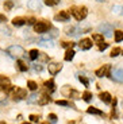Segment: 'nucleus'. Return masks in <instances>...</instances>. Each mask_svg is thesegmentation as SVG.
Returning a JSON list of instances; mask_svg holds the SVG:
<instances>
[{"label": "nucleus", "mask_w": 123, "mask_h": 124, "mask_svg": "<svg viewBox=\"0 0 123 124\" xmlns=\"http://www.w3.org/2000/svg\"><path fill=\"white\" fill-rule=\"evenodd\" d=\"M70 12L73 14V16L79 20V22H81V20H84V19L87 18V15H88V9H87V7H84V6L72 7Z\"/></svg>", "instance_id": "nucleus-1"}, {"label": "nucleus", "mask_w": 123, "mask_h": 124, "mask_svg": "<svg viewBox=\"0 0 123 124\" xmlns=\"http://www.w3.org/2000/svg\"><path fill=\"white\" fill-rule=\"evenodd\" d=\"M9 93H11V97H12V100H15V101H19V100H23L27 97V90L23 89V88H12V89L9 90Z\"/></svg>", "instance_id": "nucleus-2"}, {"label": "nucleus", "mask_w": 123, "mask_h": 124, "mask_svg": "<svg viewBox=\"0 0 123 124\" xmlns=\"http://www.w3.org/2000/svg\"><path fill=\"white\" fill-rule=\"evenodd\" d=\"M99 31L102 32V35H104L107 38H111L112 37V32H114V28H112L111 24H108V23H103V24L99 26Z\"/></svg>", "instance_id": "nucleus-3"}, {"label": "nucleus", "mask_w": 123, "mask_h": 124, "mask_svg": "<svg viewBox=\"0 0 123 124\" xmlns=\"http://www.w3.org/2000/svg\"><path fill=\"white\" fill-rule=\"evenodd\" d=\"M7 53H8L11 57H22L23 54H25V50H23L22 46H16V45H14V46L8 47Z\"/></svg>", "instance_id": "nucleus-4"}, {"label": "nucleus", "mask_w": 123, "mask_h": 124, "mask_svg": "<svg viewBox=\"0 0 123 124\" xmlns=\"http://www.w3.org/2000/svg\"><path fill=\"white\" fill-rule=\"evenodd\" d=\"M12 89V86L9 85V78H7L6 76H0V90L8 93Z\"/></svg>", "instance_id": "nucleus-5"}, {"label": "nucleus", "mask_w": 123, "mask_h": 124, "mask_svg": "<svg viewBox=\"0 0 123 124\" xmlns=\"http://www.w3.org/2000/svg\"><path fill=\"white\" fill-rule=\"evenodd\" d=\"M95 74L97 76V77H108V76H111V66L110 65H103L100 69H97V70L95 71Z\"/></svg>", "instance_id": "nucleus-6"}, {"label": "nucleus", "mask_w": 123, "mask_h": 124, "mask_svg": "<svg viewBox=\"0 0 123 124\" xmlns=\"http://www.w3.org/2000/svg\"><path fill=\"white\" fill-rule=\"evenodd\" d=\"M50 28V24L46 22H38L34 24V30L35 32H38V34H43V32H46L47 30Z\"/></svg>", "instance_id": "nucleus-7"}, {"label": "nucleus", "mask_w": 123, "mask_h": 124, "mask_svg": "<svg viewBox=\"0 0 123 124\" xmlns=\"http://www.w3.org/2000/svg\"><path fill=\"white\" fill-rule=\"evenodd\" d=\"M80 32L83 34V28H79V27H74V26H70V27H66L65 28V34L66 35H72V37H79Z\"/></svg>", "instance_id": "nucleus-8"}, {"label": "nucleus", "mask_w": 123, "mask_h": 124, "mask_svg": "<svg viewBox=\"0 0 123 124\" xmlns=\"http://www.w3.org/2000/svg\"><path fill=\"white\" fill-rule=\"evenodd\" d=\"M62 69V65L61 63H57V62H50L49 63V73L52 76H55L60 70Z\"/></svg>", "instance_id": "nucleus-9"}, {"label": "nucleus", "mask_w": 123, "mask_h": 124, "mask_svg": "<svg viewBox=\"0 0 123 124\" xmlns=\"http://www.w3.org/2000/svg\"><path fill=\"white\" fill-rule=\"evenodd\" d=\"M69 18H70V14H69L68 11H61L60 14L55 15L54 19L57 20V22H68Z\"/></svg>", "instance_id": "nucleus-10"}, {"label": "nucleus", "mask_w": 123, "mask_h": 124, "mask_svg": "<svg viewBox=\"0 0 123 124\" xmlns=\"http://www.w3.org/2000/svg\"><path fill=\"white\" fill-rule=\"evenodd\" d=\"M79 46H80L81 50H89L91 47H92V40L88 39V38H84V39H81V42L79 43Z\"/></svg>", "instance_id": "nucleus-11"}, {"label": "nucleus", "mask_w": 123, "mask_h": 124, "mask_svg": "<svg viewBox=\"0 0 123 124\" xmlns=\"http://www.w3.org/2000/svg\"><path fill=\"white\" fill-rule=\"evenodd\" d=\"M112 78L115 81L123 82V69H115L114 73H112Z\"/></svg>", "instance_id": "nucleus-12"}, {"label": "nucleus", "mask_w": 123, "mask_h": 124, "mask_svg": "<svg viewBox=\"0 0 123 124\" xmlns=\"http://www.w3.org/2000/svg\"><path fill=\"white\" fill-rule=\"evenodd\" d=\"M99 97H100V100H102L104 104H111V102H112V97H111V94L108 92H102Z\"/></svg>", "instance_id": "nucleus-13"}, {"label": "nucleus", "mask_w": 123, "mask_h": 124, "mask_svg": "<svg viewBox=\"0 0 123 124\" xmlns=\"http://www.w3.org/2000/svg\"><path fill=\"white\" fill-rule=\"evenodd\" d=\"M38 45L42 47H53L54 46V42H53L52 39H49V38H42V39L38 42Z\"/></svg>", "instance_id": "nucleus-14"}, {"label": "nucleus", "mask_w": 123, "mask_h": 124, "mask_svg": "<svg viewBox=\"0 0 123 124\" xmlns=\"http://www.w3.org/2000/svg\"><path fill=\"white\" fill-rule=\"evenodd\" d=\"M27 7L30 9H39L41 8V3H39V0H30L27 3Z\"/></svg>", "instance_id": "nucleus-15"}, {"label": "nucleus", "mask_w": 123, "mask_h": 124, "mask_svg": "<svg viewBox=\"0 0 123 124\" xmlns=\"http://www.w3.org/2000/svg\"><path fill=\"white\" fill-rule=\"evenodd\" d=\"M26 23H27V19L20 18V16L12 19V24H14V26H23V24H26Z\"/></svg>", "instance_id": "nucleus-16"}, {"label": "nucleus", "mask_w": 123, "mask_h": 124, "mask_svg": "<svg viewBox=\"0 0 123 124\" xmlns=\"http://www.w3.org/2000/svg\"><path fill=\"white\" fill-rule=\"evenodd\" d=\"M50 97L47 96V94H42V96L41 97H38V104H39V105H45V104H47V102H50Z\"/></svg>", "instance_id": "nucleus-17"}, {"label": "nucleus", "mask_w": 123, "mask_h": 124, "mask_svg": "<svg viewBox=\"0 0 123 124\" xmlns=\"http://www.w3.org/2000/svg\"><path fill=\"white\" fill-rule=\"evenodd\" d=\"M87 112H88V113H91V115H100V116H104L103 111H100V109L95 108V107H89V108L87 109Z\"/></svg>", "instance_id": "nucleus-18"}, {"label": "nucleus", "mask_w": 123, "mask_h": 124, "mask_svg": "<svg viewBox=\"0 0 123 124\" xmlns=\"http://www.w3.org/2000/svg\"><path fill=\"white\" fill-rule=\"evenodd\" d=\"M74 54H76V53H74L72 49H68V50H66V53H65V57H64L65 61H72L73 57H74Z\"/></svg>", "instance_id": "nucleus-19"}, {"label": "nucleus", "mask_w": 123, "mask_h": 124, "mask_svg": "<svg viewBox=\"0 0 123 124\" xmlns=\"http://www.w3.org/2000/svg\"><path fill=\"white\" fill-rule=\"evenodd\" d=\"M112 12L116 14V15H123V6H120V4L114 6L112 7Z\"/></svg>", "instance_id": "nucleus-20"}, {"label": "nucleus", "mask_w": 123, "mask_h": 124, "mask_svg": "<svg viewBox=\"0 0 123 124\" xmlns=\"http://www.w3.org/2000/svg\"><path fill=\"white\" fill-rule=\"evenodd\" d=\"M16 65H18V69L20 71H26V70H27V65H26L23 61H20V59H18V61H16Z\"/></svg>", "instance_id": "nucleus-21"}, {"label": "nucleus", "mask_w": 123, "mask_h": 124, "mask_svg": "<svg viewBox=\"0 0 123 124\" xmlns=\"http://www.w3.org/2000/svg\"><path fill=\"white\" fill-rule=\"evenodd\" d=\"M81 97H83V100L84 101H91V99H92V93L89 92V90H85V92L83 93V94H81Z\"/></svg>", "instance_id": "nucleus-22"}, {"label": "nucleus", "mask_w": 123, "mask_h": 124, "mask_svg": "<svg viewBox=\"0 0 123 124\" xmlns=\"http://www.w3.org/2000/svg\"><path fill=\"white\" fill-rule=\"evenodd\" d=\"M27 88L30 90H33V92H34V90L38 89V85H37V82H35V81H27Z\"/></svg>", "instance_id": "nucleus-23"}, {"label": "nucleus", "mask_w": 123, "mask_h": 124, "mask_svg": "<svg viewBox=\"0 0 123 124\" xmlns=\"http://www.w3.org/2000/svg\"><path fill=\"white\" fill-rule=\"evenodd\" d=\"M45 88H46V89H49L50 92H53V90H54V81H53V80L46 81V82H45Z\"/></svg>", "instance_id": "nucleus-24"}, {"label": "nucleus", "mask_w": 123, "mask_h": 124, "mask_svg": "<svg viewBox=\"0 0 123 124\" xmlns=\"http://www.w3.org/2000/svg\"><path fill=\"white\" fill-rule=\"evenodd\" d=\"M92 39L95 40L96 43H99V45L103 43V35L102 34H93L92 35Z\"/></svg>", "instance_id": "nucleus-25"}, {"label": "nucleus", "mask_w": 123, "mask_h": 124, "mask_svg": "<svg viewBox=\"0 0 123 124\" xmlns=\"http://www.w3.org/2000/svg\"><path fill=\"white\" fill-rule=\"evenodd\" d=\"M38 55H39V51L38 50H35V49H33V50H30V59H37L38 58Z\"/></svg>", "instance_id": "nucleus-26"}, {"label": "nucleus", "mask_w": 123, "mask_h": 124, "mask_svg": "<svg viewBox=\"0 0 123 124\" xmlns=\"http://www.w3.org/2000/svg\"><path fill=\"white\" fill-rule=\"evenodd\" d=\"M68 94H69V97H72V99H79V97H80V93L76 92V90H73V89L69 90Z\"/></svg>", "instance_id": "nucleus-27"}, {"label": "nucleus", "mask_w": 123, "mask_h": 124, "mask_svg": "<svg viewBox=\"0 0 123 124\" xmlns=\"http://www.w3.org/2000/svg\"><path fill=\"white\" fill-rule=\"evenodd\" d=\"M114 34H115V40H116V42H120V40L123 39V32L122 31H115Z\"/></svg>", "instance_id": "nucleus-28"}, {"label": "nucleus", "mask_w": 123, "mask_h": 124, "mask_svg": "<svg viewBox=\"0 0 123 124\" xmlns=\"http://www.w3.org/2000/svg\"><path fill=\"white\" fill-rule=\"evenodd\" d=\"M119 53H120V49H119V47H114V49L111 50V54H110V55L114 58V57L119 55Z\"/></svg>", "instance_id": "nucleus-29"}, {"label": "nucleus", "mask_w": 123, "mask_h": 124, "mask_svg": "<svg viewBox=\"0 0 123 124\" xmlns=\"http://www.w3.org/2000/svg\"><path fill=\"white\" fill-rule=\"evenodd\" d=\"M55 104H57V105H61V107H68L69 105V102L66 101V100H57Z\"/></svg>", "instance_id": "nucleus-30"}, {"label": "nucleus", "mask_w": 123, "mask_h": 124, "mask_svg": "<svg viewBox=\"0 0 123 124\" xmlns=\"http://www.w3.org/2000/svg\"><path fill=\"white\" fill-rule=\"evenodd\" d=\"M12 7H14V3H12V1H9V0L4 3V9H6V11H9Z\"/></svg>", "instance_id": "nucleus-31"}, {"label": "nucleus", "mask_w": 123, "mask_h": 124, "mask_svg": "<svg viewBox=\"0 0 123 124\" xmlns=\"http://www.w3.org/2000/svg\"><path fill=\"white\" fill-rule=\"evenodd\" d=\"M79 80H80L81 82L84 84V86H89V81H88V78H87V77H83V76H80V77H79Z\"/></svg>", "instance_id": "nucleus-32"}, {"label": "nucleus", "mask_w": 123, "mask_h": 124, "mask_svg": "<svg viewBox=\"0 0 123 124\" xmlns=\"http://www.w3.org/2000/svg\"><path fill=\"white\" fill-rule=\"evenodd\" d=\"M57 3H58V0H45V4H46V6H49V7L55 6Z\"/></svg>", "instance_id": "nucleus-33"}, {"label": "nucleus", "mask_w": 123, "mask_h": 124, "mask_svg": "<svg viewBox=\"0 0 123 124\" xmlns=\"http://www.w3.org/2000/svg\"><path fill=\"white\" fill-rule=\"evenodd\" d=\"M47 119H49L52 123H57V116L54 115V113H49V116H47Z\"/></svg>", "instance_id": "nucleus-34"}, {"label": "nucleus", "mask_w": 123, "mask_h": 124, "mask_svg": "<svg viewBox=\"0 0 123 124\" xmlns=\"http://www.w3.org/2000/svg\"><path fill=\"white\" fill-rule=\"evenodd\" d=\"M61 46L62 47H68V49H72V47L74 46V43H72V42H62Z\"/></svg>", "instance_id": "nucleus-35"}, {"label": "nucleus", "mask_w": 123, "mask_h": 124, "mask_svg": "<svg viewBox=\"0 0 123 124\" xmlns=\"http://www.w3.org/2000/svg\"><path fill=\"white\" fill-rule=\"evenodd\" d=\"M27 101L30 102V104H31V102H37V101H38V96H37V94H31L30 99H28Z\"/></svg>", "instance_id": "nucleus-36"}, {"label": "nucleus", "mask_w": 123, "mask_h": 124, "mask_svg": "<svg viewBox=\"0 0 123 124\" xmlns=\"http://www.w3.org/2000/svg\"><path fill=\"white\" fill-rule=\"evenodd\" d=\"M30 120L33 121V123H38V120H39V116H38V115H30Z\"/></svg>", "instance_id": "nucleus-37"}, {"label": "nucleus", "mask_w": 123, "mask_h": 124, "mask_svg": "<svg viewBox=\"0 0 123 124\" xmlns=\"http://www.w3.org/2000/svg\"><path fill=\"white\" fill-rule=\"evenodd\" d=\"M107 47H108V43H104V42L99 45V50H100V51H104V50L107 49Z\"/></svg>", "instance_id": "nucleus-38"}, {"label": "nucleus", "mask_w": 123, "mask_h": 124, "mask_svg": "<svg viewBox=\"0 0 123 124\" xmlns=\"http://www.w3.org/2000/svg\"><path fill=\"white\" fill-rule=\"evenodd\" d=\"M34 70L35 71H42V66L41 65H34Z\"/></svg>", "instance_id": "nucleus-39"}, {"label": "nucleus", "mask_w": 123, "mask_h": 124, "mask_svg": "<svg viewBox=\"0 0 123 124\" xmlns=\"http://www.w3.org/2000/svg\"><path fill=\"white\" fill-rule=\"evenodd\" d=\"M38 57H41V59H42V61H49V58H47L46 55H43L42 53H39V55H38Z\"/></svg>", "instance_id": "nucleus-40"}, {"label": "nucleus", "mask_w": 123, "mask_h": 124, "mask_svg": "<svg viewBox=\"0 0 123 124\" xmlns=\"http://www.w3.org/2000/svg\"><path fill=\"white\" fill-rule=\"evenodd\" d=\"M27 23H28V24H34V23H35V19H34V18L27 19Z\"/></svg>", "instance_id": "nucleus-41"}, {"label": "nucleus", "mask_w": 123, "mask_h": 124, "mask_svg": "<svg viewBox=\"0 0 123 124\" xmlns=\"http://www.w3.org/2000/svg\"><path fill=\"white\" fill-rule=\"evenodd\" d=\"M0 22H7V18L4 15H0Z\"/></svg>", "instance_id": "nucleus-42"}, {"label": "nucleus", "mask_w": 123, "mask_h": 124, "mask_svg": "<svg viewBox=\"0 0 123 124\" xmlns=\"http://www.w3.org/2000/svg\"><path fill=\"white\" fill-rule=\"evenodd\" d=\"M0 124H7L6 121H0Z\"/></svg>", "instance_id": "nucleus-43"}, {"label": "nucleus", "mask_w": 123, "mask_h": 124, "mask_svg": "<svg viewBox=\"0 0 123 124\" xmlns=\"http://www.w3.org/2000/svg\"><path fill=\"white\" fill-rule=\"evenodd\" d=\"M41 124H49V123H47V121H46V123H41Z\"/></svg>", "instance_id": "nucleus-44"}, {"label": "nucleus", "mask_w": 123, "mask_h": 124, "mask_svg": "<svg viewBox=\"0 0 123 124\" xmlns=\"http://www.w3.org/2000/svg\"><path fill=\"white\" fill-rule=\"evenodd\" d=\"M23 124H31V123H23Z\"/></svg>", "instance_id": "nucleus-45"}]
</instances>
